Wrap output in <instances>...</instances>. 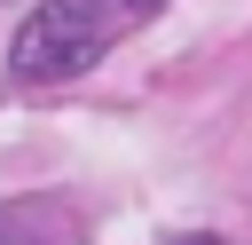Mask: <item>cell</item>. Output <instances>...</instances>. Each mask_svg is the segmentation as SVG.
Here are the masks:
<instances>
[{"mask_svg": "<svg viewBox=\"0 0 252 245\" xmlns=\"http://www.w3.org/2000/svg\"><path fill=\"white\" fill-rule=\"evenodd\" d=\"M0 245H39L32 229H16V221H0Z\"/></svg>", "mask_w": 252, "mask_h": 245, "instance_id": "cell-2", "label": "cell"}, {"mask_svg": "<svg viewBox=\"0 0 252 245\" xmlns=\"http://www.w3.org/2000/svg\"><path fill=\"white\" fill-rule=\"evenodd\" d=\"M181 245H228V237H181Z\"/></svg>", "mask_w": 252, "mask_h": 245, "instance_id": "cell-3", "label": "cell"}, {"mask_svg": "<svg viewBox=\"0 0 252 245\" xmlns=\"http://www.w3.org/2000/svg\"><path fill=\"white\" fill-rule=\"evenodd\" d=\"M165 0H39L24 16V32L8 40V71L47 87V79H79L94 71L134 24H150Z\"/></svg>", "mask_w": 252, "mask_h": 245, "instance_id": "cell-1", "label": "cell"}]
</instances>
